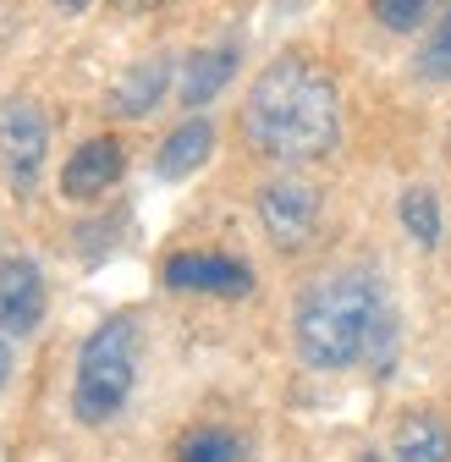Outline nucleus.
I'll return each mask as SVG.
<instances>
[{"instance_id": "1", "label": "nucleus", "mask_w": 451, "mask_h": 462, "mask_svg": "<svg viewBox=\"0 0 451 462\" xmlns=\"http://www.w3.org/2000/svg\"><path fill=\"white\" fill-rule=\"evenodd\" d=\"M243 138L259 160L314 165L342 143V88L303 50H287L253 78L243 105Z\"/></svg>"}, {"instance_id": "2", "label": "nucleus", "mask_w": 451, "mask_h": 462, "mask_svg": "<svg viewBox=\"0 0 451 462\" xmlns=\"http://www.w3.org/2000/svg\"><path fill=\"white\" fill-rule=\"evenodd\" d=\"M380 341H391V314H385V281L374 270L347 264L303 286L292 309V346L303 369L342 374L358 369L364 358L374 364Z\"/></svg>"}, {"instance_id": "3", "label": "nucleus", "mask_w": 451, "mask_h": 462, "mask_svg": "<svg viewBox=\"0 0 451 462\" xmlns=\"http://www.w3.org/2000/svg\"><path fill=\"white\" fill-rule=\"evenodd\" d=\"M138 385V319L133 314H110L88 330L78 346V369H72V419L99 430L110 424Z\"/></svg>"}, {"instance_id": "4", "label": "nucleus", "mask_w": 451, "mask_h": 462, "mask_svg": "<svg viewBox=\"0 0 451 462\" xmlns=\"http://www.w3.org/2000/svg\"><path fill=\"white\" fill-rule=\"evenodd\" d=\"M264 237L275 243V254H303L319 237V215H325V193L308 177H275L259 188L253 199Z\"/></svg>"}, {"instance_id": "5", "label": "nucleus", "mask_w": 451, "mask_h": 462, "mask_svg": "<svg viewBox=\"0 0 451 462\" xmlns=\"http://www.w3.org/2000/svg\"><path fill=\"white\" fill-rule=\"evenodd\" d=\"M50 160V122L33 99H0V171L17 199H28Z\"/></svg>"}, {"instance_id": "6", "label": "nucleus", "mask_w": 451, "mask_h": 462, "mask_svg": "<svg viewBox=\"0 0 451 462\" xmlns=\"http://www.w3.org/2000/svg\"><path fill=\"white\" fill-rule=\"evenodd\" d=\"M165 286L171 292H193V298H248L253 292V264L237 254H171L165 259Z\"/></svg>"}, {"instance_id": "7", "label": "nucleus", "mask_w": 451, "mask_h": 462, "mask_svg": "<svg viewBox=\"0 0 451 462\" xmlns=\"http://www.w3.org/2000/svg\"><path fill=\"white\" fill-rule=\"evenodd\" d=\"M44 309H50L44 270L28 254L0 259V336H12V341L33 336L44 325Z\"/></svg>"}, {"instance_id": "8", "label": "nucleus", "mask_w": 451, "mask_h": 462, "mask_svg": "<svg viewBox=\"0 0 451 462\" xmlns=\"http://www.w3.org/2000/svg\"><path fill=\"white\" fill-rule=\"evenodd\" d=\"M122 171H127V149H122V138L99 133V138H88V143H78V149L67 154V165H61V193L78 199V204H88V199H99V193L116 188V182H122Z\"/></svg>"}, {"instance_id": "9", "label": "nucleus", "mask_w": 451, "mask_h": 462, "mask_svg": "<svg viewBox=\"0 0 451 462\" xmlns=\"http://www.w3.org/2000/svg\"><path fill=\"white\" fill-rule=\"evenodd\" d=\"M171 72H177L171 55H143V61H133L116 78V88H110V116H122V122H143L149 110H160L165 88H171Z\"/></svg>"}, {"instance_id": "10", "label": "nucleus", "mask_w": 451, "mask_h": 462, "mask_svg": "<svg viewBox=\"0 0 451 462\" xmlns=\"http://www.w3.org/2000/svg\"><path fill=\"white\" fill-rule=\"evenodd\" d=\"M237 61H243V39H220V44H204V50H193L188 61H182V105L198 116L226 83L237 78Z\"/></svg>"}, {"instance_id": "11", "label": "nucleus", "mask_w": 451, "mask_h": 462, "mask_svg": "<svg viewBox=\"0 0 451 462\" xmlns=\"http://www.w3.org/2000/svg\"><path fill=\"white\" fill-rule=\"evenodd\" d=\"M209 154H215V122L209 116H188V122H177L171 133H165V143L154 154V177L182 182V177H193V171H204Z\"/></svg>"}, {"instance_id": "12", "label": "nucleus", "mask_w": 451, "mask_h": 462, "mask_svg": "<svg viewBox=\"0 0 451 462\" xmlns=\"http://www.w3.org/2000/svg\"><path fill=\"white\" fill-rule=\"evenodd\" d=\"M391 462H451V424L429 408H408L391 430Z\"/></svg>"}, {"instance_id": "13", "label": "nucleus", "mask_w": 451, "mask_h": 462, "mask_svg": "<svg viewBox=\"0 0 451 462\" xmlns=\"http://www.w3.org/2000/svg\"><path fill=\"white\" fill-rule=\"evenodd\" d=\"M397 215H402V231L419 243V248H435L440 243V199H435V188H402V199H397Z\"/></svg>"}, {"instance_id": "14", "label": "nucleus", "mask_w": 451, "mask_h": 462, "mask_svg": "<svg viewBox=\"0 0 451 462\" xmlns=\"http://www.w3.org/2000/svg\"><path fill=\"white\" fill-rule=\"evenodd\" d=\"M413 72H419L424 83H451V6L429 23L424 44H419V55H413Z\"/></svg>"}, {"instance_id": "15", "label": "nucleus", "mask_w": 451, "mask_h": 462, "mask_svg": "<svg viewBox=\"0 0 451 462\" xmlns=\"http://www.w3.org/2000/svg\"><path fill=\"white\" fill-rule=\"evenodd\" d=\"M177 462H243V440L232 435V430H193L188 440H182V457Z\"/></svg>"}, {"instance_id": "16", "label": "nucleus", "mask_w": 451, "mask_h": 462, "mask_svg": "<svg viewBox=\"0 0 451 462\" xmlns=\"http://www.w3.org/2000/svg\"><path fill=\"white\" fill-rule=\"evenodd\" d=\"M429 6L435 0H374V23L385 33H413V28H424Z\"/></svg>"}, {"instance_id": "17", "label": "nucleus", "mask_w": 451, "mask_h": 462, "mask_svg": "<svg viewBox=\"0 0 451 462\" xmlns=\"http://www.w3.org/2000/svg\"><path fill=\"white\" fill-rule=\"evenodd\" d=\"M110 6H116L122 17H149V12H160L165 0H110Z\"/></svg>"}, {"instance_id": "18", "label": "nucleus", "mask_w": 451, "mask_h": 462, "mask_svg": "<svg viewBox=\"0 0 451 462\" xmlns=\"http://www.w3.org/2000/svg\"><path fill=\"white\" fill-rule=\"evenodd\" d=\"M12 374H17V358H12V336H0V391L12 385Z\"/></svg>"}, {"instance_id": "19", "label": "nucleus", "mask_w": 451, "mask_h": 462, "mask_svg": "<svg viewBox=\"0 0 451 462\" xmlns=\"http://www.w3.org/2000/svg\"><path fill=\"white\" fill-rule=\"evenodd\" d=\"M55 6H61L67 17H78V12H88V6H94V0H55Z\"/></svg>"}, {"instance_id": "20", "label": "nucleus", "mask_w": 451, "mask_h": 462, "mask_svg": "<svg viewBox=\"0 0 451 462\" xmlns=\"http://www.w3.org/2000/svg\"><path fill=\"white\" fill-rule=\"evenodd\" d=\"M358 462H391V451H374L369 446V451H358Z\"/></svg>"}, {"instance_id": "21", "label": "nucleus", "mask_w": 451, "mask_h": 462, "mask_svg": "<svg viewBox=\"0 0 451 462\" xmlns=\"http://www.w3.org/2000/svg\"><path fill=\"white\" fill-rule=\"evenodd\" d=\"M446 143H451V138H446Z\"/></svg>"}]
</instances>
